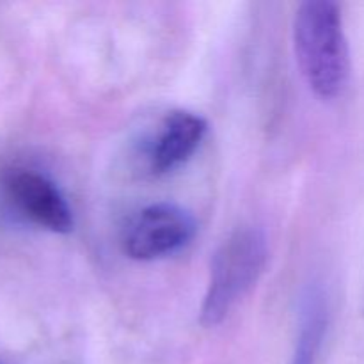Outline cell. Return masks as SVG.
<instances>
[{
    "label": "cell",
    "mask_w": 364,
    "mask_h": 364,
    "mask_svg": "<svg viewBox=\"0 0 364 364\" xmlns=\"http://www.w3.org/2000/svg\"><path fill=\"white\" fill-rule=\"evenodd\" d=\"M294 50L308 87L322 100L345 91L350 77V52L341 9L331 0H308L294 20Z\"/></svg>",
    "instance_id": "obj_1"
},
{
    "label": "cell",
    "mask_w": 364,
    "mask_h": 364,
    "mask_svg": "<svg viewBox=\"0 0 364 364\" xmlns=\"http://www.w3.org/2000/svg\"><path fill=\"white\" fill-rule=\"evenodd\" d=\"M206 130L208 123L205 117L187 110L171 112L149 149V171L155 176H162L180 169L198 151Z\"/></svg>",
    "instance_id": "obj_5"
},
{
    "label": "cell",
    "mask_w": 364,
    "mask_h": 364,
    "mask_svg": "<svg viewBox=\"0 0 364 364\" xmlns=\"http://www.w3.org/2000/svg\"><path fill=\"white\" fill-rule=\"evenodd\" d=\"M267 263V238L258 228H238L217 249L201 306V323L215 327L255 287Z\"/></svg>",
    "instance_id": "obj_2"
},
{
    "label": "cell",
    "mask_w": 364,
    "mask_h": 364,
    "mask_svg": "<svg viewBox=\"0 0 364 364\" xmlns=\"http://www.w3.org/2000/svg\"><path fill=\"white\" fill-rule=\"evenodd\" d=\"M194 233L196 223L187 210L173 203H156L142 208L130 220L123 247L128 258L155 262L187 247Z\"/></svg>",
    "instance_id": "obj_3"
},
{
    "label": "cell",
    "mask_w": 364,
    "mask_h": 364,
    "mask_svg": "<svg viewBox=\"0 0 364 364\" xmlns=\"http://www.w3.org/2000/svg\"><path fill=\"white\" fill-rule=\"evenodd\" d=\"M4 191L14 208L36 226L66 235L73 230V213L50 178L25 167H11L2 176Z\"/></svg>",
    "instance_id": "obj_4"
}]
</instances>
